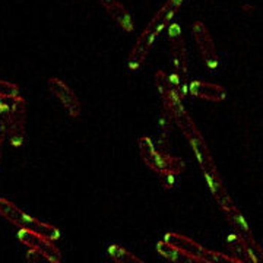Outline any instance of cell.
Instances as JSON below:
<instances>
[{
    "label": "cell",
    "mask_w": 263,
    "mask_h": 263,
    "mask_svg": "<svg viewBox=\"0 0 263 263\" xmlns=\"http://www.w3.org/2000/svg\"><path fill=\"white\" fill-rule=\"evenodd\" d=\"M170 51H171V60H173V73L171 79L179 91L181 100H186L189 94V60H187V47L186 41L183 38L181 29L179 24H171L168 28Z\"/></svg>",
    "instance_id": "4"
},
{
    "label": "cell",
    "mask_w": 263,
    "mask_h": 263,
    "mask_svg": "<svg viewBox=\"0 0 263 263\" xmlns=\"http://www.w3.org/2000/svg\"><path fill=\"white\" fill-rule=\"evenodd\" d=\"M0 97H6V98H15V97H19L18 85L0 79Z\"/></svg>",
    "instance_id": "19"
},
{
    "label": "cell",
    "mask_w": 263,
    "mask_h": 263,
    "mask_svg": "<svg viewBox=\"0 0 263 263\" xmlns=\"http://www.w3.org/2000/svg\"><path fill=\"white\" fill-rule=\"evenodd\" d=\"M139 152L143 162L149 167L154 173L160 176L161 184L164 189H173L174 177L181 174L186 164L177 157H173L171 154H165L157 149L154 142L148 136L139 138Z\"/></svg>",
    "instance_id": "3"
},
{
    "label": "cell",
    "mask_w": 263,
    "mask_h": 263,
    "mask_svg": "<svg viewBox=\"0 0 263 263\" xmlns=\"http://www.w3.org/2000/svg\"><path fill=\"white\" fill-rule=\"evenodd\" d=\"M226 215L227 219H228V222L233 227L235 234L243 240V243L249 247L250 253L253 254L254 260L257 263H263V249L260 247V245L254 240L253 233H252V230H250L247 221L245 219L243 214L234 206L233 209H230L228 212H226Z\"/></svg>",
    "instance_id": "9"
},
{
    "label": "cell",
    "mask_w": 263,
    "mask_h": 263,
    "mask_svg": "<svg viewBox=\"0 0 263 263\" xmlns=\"http://www.w3.org/2000/svg\"><path fill=\"white\" fill-rule=\"evenodd\" d=\"M0 215L15 227H18L19 230H27L44 235L51 241H57L60 238V231L57 227L28 215L24 209H21L16 203L6 197H0Z\"/></svg>",
    "instance_id": "5"
},
{
    "label": "cell",
    "mask_w": 263,
    "mask_h": 263,
    "mask_svg": "<svg viewBox=\"0 0 263 263\" xmlns=\"http://www.w3.org/2000/svg\"><path fill=\"white\" fill-rule=\"evenodd\" d=\"M3 142H5V139H3V138H0V162H2V149H3Z\"/></svg>",
    "instance_id": "21"
},
{
    "label": "cell",
    "mask_w": 263,
    "mask_h": 263,
    "mask_svg": "<svg viewBox=\"0 0 263 263\" xmlns=\"http://www.w3.org/2000/svg\"><path fill=\"white\" fill-rule=\"evenodd\" d=\"M157 250L162 257H165L171 263H206L205 260H200V259H197V257L186 253V252H181L179 249H176L174 246L165 243L164 240L157 245Z\"/></svg>",
    "instance_id": "14"
},
{
    "label": "cell",
    "mask_w": 263,
    "mask_h": 263,
    "mask_svg": "<svg viewBox=\"0 0 263 263\" xmlns=\"http://www.w3.org/2000/svg\"><path fill=\"white\" fill-rule=\"evenodd\" d=\"M192 34L196 41V46L199 48L200 57L208 69L215 70L219 66V57L216 51V46L214 43V38L211 35L209 29L202 21H195L192 25Z\"/></svg>",
    "instance_id": "8"
},
{
    "label": "cell",
    "mask_w": 263,
    "mask_h": 263,
    "mask_svg": "<svg viewBox=\"0 0 263 263\" xmlns=\"http://www.w3.org/2000/svg\"><path fill=\"white\" fill-rule=\"evenodd\" d=\"M10 103H12V98H5V101L0 104V138L3 139H6L8 130H9Z\"/></svg>",
    "instance_id": "18"
},
{
    "label": "cell",
    "mask_w": 263,
    "mask_h": 263,
    "mask_svg": "<svg viewBox=\"0 0 263 263\" xmlns=\"http://www.w3.org/2000/svg\"><path fill=\"white\" fill-rule=\"evenodd\" d=\"M5 98H6V97H0V104L3 103V101H5Z\"/></svg>",
    "instance_id": "22"
},
{
    "label": "cell",
    "mask_w": 263,
    "mask_h": 263,
    "mask_svg": "<svg viewBox=\"0 0 263 263\" xmlns=\"http://www.w3.org/2000/svg\"><path fill=\"white\" fill-rule=\"evenodd\" d=\"M47 84L50 92L54 95L59 100V103L65 107L67 114L72 119H78L81 116V111H82V105H81L79 98L73 92V89L59 78H50Z\"/></svg>",
    "instance_id": "11"
},
{
    "label": "cell",
    "mask_w": 263,
    "mask_h": 263,
    "mask_svg": "<svg viewBox=\"0 0 263 263\" xmlns=\"http://www.w3.org/2000/svg\"><path fill=\"white\" fill-rule=\"evenodd\" d=\"M108 254L116 263H145L142 262L139 257H136L135 254L129 252L127 249H124L119 245H111L108 247Z\"/></svg>",
    "instance_id": "17"
},
{
    "label": "cell",
    "mask_w": 263,
    "mask_h": 263,
    "mask_svg": "<svg viewBox=\"0 0 263 263\" xmlns=\"http://www.w3.org/2000/svg\"><path fill=\"white\" fill-rule=\"evenodd\" d=\"M164 241L174 246L176 249H179L181 252H186V253L192 254V256H195L200 260H205L206 263H243L240 262L238 259L233 257V256L209 250V249L203 247L202 245H199V243L193 241L192 238H189V237L183 234L168 233L164 237Z\"/></svg>",
    "instance_id": "6"
},
{
    "label": "cell",
    "mask_w": 263,
    "mask_h": 263,
    "mask_svg": "<svg viewBox=\"0 0 263 263\" xmlns=\"http://www.w3.org/2000/svg\"><path fill=\"white\" fill-rule=\"evenodd\" d=\"M25 120H27V103L22 97L12 98L8 139L13 148H21L25 138Z\"/></svg>",
    "instance_id": "10"
},
{
    "label": "cell",
    "mask_w": 263,
    "mask_h": 263,
    "mask_svg": "<svg viewBox=\"0 0 263 263\" xmlns=\"http://www.w3.org/2000/svg\"><path fill=\"white\" fill-rule=\"evenodd\" d=\"M208 183V187L211 190V193H212V196L216 200V203L219 205V208L224 211V212H228L230 209H233L235 206L234 202H233V199L231 196L228 195V192H227L226 186H224V183H222V180L221 179H206Z\"/></svg>",
    "instance_id": "15"
},
{
    "label": "cell",
    "mask_w": 263,
    "mask_h": 263,
    "mask_svg": "<svg viewBox=\"0 0 263 263\" xmlns=\"http://www.w3.org/2000/svg\"><path fill=\"white\" fill-rule=\"evenodd\" d=\"M189 94L200 98V100H208L214 103H221L227 98V89L224 86L211 82H203V81H190L189 84Z\"/></svg>",
    "instance_id": "12"
},
{
    "label": "cell",
    "mask_w": 263,
    "mask_h": 263,
    "mask_svg": "<svg viewBox=\"0 0 263 263\" xmlns=\"http://www.w3.org/2000/svg\"><path fill=\"white\" fill-rule=\"evenodd\" d=\"M40 262H41V256L28 249L27 256H25V263H40Z\"/></svg>",
    "instance_id": "20"
},
{
    "label": "cell",
    "mask_w": 263,
    "mask_h": 263,
    "mask_svg": "<svg viewBox=\"0 0 263 263\" xmlns=\"http://www.w3.org/2000/svg\"><path fill=\"white\" fill-rule=\"evenodd\" d=\"M174 114V122L177 123L180 130L183 132V135L186 136L189 145L192 146V149L196 155V160L200 165V168L205 174V179H221L219 173L216 170V164L214 161V157L211 154V151L208 148V143L203 138V135L197 129V126L193 122V119L189 116L186 111L183 103L177 104L173 110Z\"/></svg>",
    "instance_id": "2"
},
{
    "label": "cell",
    "mask_w": 263,
    "mask_h": 263,
    "mask_svg": "<svg viewBox=\"0 0 263 263\" xmlns=\"http://www.w3.org/2000/svg\"><path fill=\"white\" fill-rule=\"evenodd\" d=\"M18 240L28 247L29 250L35 252L41 257H44L48 263H62V253L54 245V241L48 240L44 235L27 231V230H19Z\"/></svg>",
    "instance_id": "7"
},
{
    "label": "cell",
    "mask_w": 263,
    "mask_h": 263,
    "mask_svg": "<svg viewBox=\"0 0 263 263\" xmlns=\"http://www.w3.org/2000/svg\"><path fill=\"white\" fill-rule=\"evenodd\" d=\"M227 245L230 247V250L233 252L235 259H238L240 262L243 263H257L254 260L253 254L250 253L249 247L243 243V240L235 234V233H231L228 235V240H227Z\"/></svg>",
    "instance_id": "16"
},
{
    "label": "cell",
    "mask_w": 263,
    "mask_h": 263,
    "mask_svg": "<svg viewBox=\"0 0 263 263\" xmlns=\"http://www.w3.org/2000/svg\"><path fill=\"white\" fill-rule=\"evenodd\" d=\"M103 8L107 10V13L113 18V21L126 32H132L135 28L133 18L129 13V10L123 6L119 0H100Z\"/></svg>",
    "instance_id": "13"
},
{
    "label": "cell",
    "mask_w": 263,
    "mask_h": 263,
    "mask_svg": "<svg viewBox=\"0 0 263 263\" xmlns=\"http://www.w3.org/2000/svg\"><path fill=\"white\" fill-rule=\"evenodd\" d=\"M181 6H183V0H167L161 6L160 10L151 18L148 25L143 28L141 35L138 37L135 46L127 56L126 66L129 70L136 72L141 69L145 59L149 54L151 48L154 47L157 38L160 37V34L165 29V27L170 25V22L176 16V13L181 9Z\"/></svg>",
    "instance_id": "1"
}]
</instances>
